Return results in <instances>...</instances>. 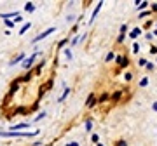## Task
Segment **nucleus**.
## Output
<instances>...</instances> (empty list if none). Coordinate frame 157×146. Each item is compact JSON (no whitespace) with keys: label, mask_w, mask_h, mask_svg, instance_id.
<instances>
[{"label":"nucleus","mask_w":157,"mask_h":146,"mask_svg":"<svg viewBox=\"0 0 157 146\" xmlns=\"http://www.w3.org/2000/svg\"><path fill=\"white\" fill-rule=\"evenodd\" d=\"M25 9H26V11H28V12H32V11H33V9H35V7L32 5V4H26V5H25Z\"/></svg>","instance_id":"ddd939ff"},{"label":"nucleus","mask_w":157,"mask_h":146,"mask_svg":"<svg viewBox=\"0 0 157 146\" xmlns=\"http://www.w3.org/2000/svg\"><path fill=\"white\" fill-rule=\"evenodd\" d=\"M67 146H78V143H68Z\"/></svg>","instance_id":"f3484780"},{"label":"nucleus","mask_w":157,"mask_h":146,"mask_svg":"<svg viewBox=\"0 0 157 146\" xmlns=\"http://www.w3.org/2000/svg\"><path fill=\"white\" fill-rule=\"evenodd\" d=\"M52 31H56V30H54V28H49V30H47V31H44V33H40L39 37H37V38L33 40V42H40V40H42V38H45V37H49V35L52 33Z\"/></svg>","instance_id":"f03ea898"},{"label":"nucleus","mask_w":157,"mask_h":146,"mask_svg":"<svg viewBox=\"0 0 157 146\" xmlns=\"http://www.w3.org/2000/svg\"><path fill=\"white\" fill-rule=\"evenodd\" d=\"M141 31H140V28H135L133 30V31H131V37H133V38H135V37H138V35H140Z\"/></svg>","instance_id":"6e6552de"},{"label":"nucleus","mask_w":157,"mask_h":146,"mask_svg":"<svg viewBox=\"0 0 157 146\" xmlns=\"http://www.w3.org/2000/svg\"><path fill=\"white\" fill-rule=\"evenodd\" d=\"M11 129H12V132H14V130H19V129H28V124H17V125H12Z\"/></svg>","instance_id":"20e7f679"},{"label":"nucleus","mask_w":157,"mask_h":146,"mask_svg":"<svg viewBox=\"0 0 157 146\" xmlns=\"http://www.w3.org/2000/svg\"><path fill=\"white\" fill-rule=\"evenodd\" d=\"M39 56V54H33V56H30L28 59H26V61L23 63V68H30L32 66V64H33V61H35V57Z\"/></svg>","instance_id":"7ed1b4c3"},{"label":"nucleus","mask_w":157,"mask_h":146,"mask_svg":"<svg viewBox=\"0 0 157 146\" xmlns=\"http://www.w3.org/2000/svg\"><path fill=\"white\" fill-rule=\"evenodd\" d=\"M23 59H25V54H19L16 59H12V61H11V66H14V64H17V63H21Z\"/></svg>","instance_id":"39448f33"},{"label":"nucleus","mask_w":157,"mask_h":146,"mask_svg":"<svg viewBox=\"0 0 157 146\" xmlns=\"http://www.w3.org/2000/svg\"><path fill=\"white\" fill-rule=\"evenodd\" d=\"M113 59H115V54H113V52H108V54H107V59H105V61H113Z\"/></svg>","instance_id":"1a4fd4ad"},{"label":"nucleus","mask_w":157,"mask_h":146,"mask_svg":"<svg viewBox=\"0 0 157 146\" xmlns=\"http://www.w3.org/2000/svg\"><path fill=\"white\" fill-rule=\"evenodd\" d=\"M140 84H141V85H147V84H148V78H143V80L140 82Z\"/></svg>","instance_id":"dca6fc26"},{"label":"nucleus","mask_w":157,"mask_h":146,"mask_svg":"<svg viewBox=\"0 0 157 146\" xmlns=\"http://www.w3.org/2000/svg\"><path fill=\"white\" fill-rule=\"evenodd\" d=\"M68 94H70V87H68V89H65V92H63V96L59 97V101H63V99H65V97H67Z\"/></svg>","instance_id":"9b49d317"},{"label":"nucleus","mask_w":157,"mask_h":146,"mask_svg":"<svg viewBox=\"0 0 157 146\" xmlns=\"http://www.w3.org/2000/svg\"><path fill=\"white\" fill-rule=\"evenodd\" d=\"M154 110H157V103H155V104H154Z\"/></svg>","instance_id":"a211bd4d"},{"label":"nucleus","mask_w":157,"mask_h":146,"mask_svg":"<svg viewBox=\"0 0 157 146\" xmlns=\"http://www.w3.org/2000/svg\"><path fill=\"white\" fill-rule=\"evenodd\" d=\"M65 56H67L68 59H72V52H70V51H65Z\"/></svg>","instance_id":"2eb2a0df"},{"label":"nucleus","mask_w":157,"mask_h":146,"mask_svg":"<svg viewBox=\"0 0 157 146\" xmlns=\"http://www.w3.org/2000/svg\"><path fill=\"white\" fill-rule=\"evenodd\" d=\"M28 28H30V23H26V24H25V26L21 28V31H19V33H25V31H26Z\"/></svg>","instance_id":"4468645a"},{"label":"nucleus","mask_w":157,"mask_h":146,"mask_svg":"<svg viewBox=\"0 0 157 146\" xmlns=\"http://www.w3.org/2000/svg\"><path fill=\"white\" fill-rule=\"evenodd\" d=\"M91 139L94 141L96 144H100V137H98V134H93V137H91Z\"/></svg>","instance_id":"f8f14e48"},{"label":"nucleus","mask_w":157,"mask_h":146,"mask_svg":"<svg viewBox=\"0 0 157 146\" xmlns=\"http://www.w3.org/2000/svg\"><path fill=\"white\" fill-rule=\"evenodd\" d=\"M39 134V130H33V132H0V136H6V137H9V136H16V137H26V136H37Z\"/></svg>","instance_id":"f257e3e1"},{"label":"nucleus","mask_w":157,"mask_h":146,"mask_svg":"<svg viewBox=\"0 0 157 146\" xmlns=\"http://www.w3.org/2000/svg\"><path fill=\"white\" fill-rule=\"evenodd\" d=\"M117 63L121 66H124V64H128V59H126V57H117Z\"/></svg>","instance_id":"0eeeda50"},{"label":"nucleus","mask_w":157,"mask_h":146,"mask_svg":"<svg viewBox=\"0 0 157 146\" xmlns=\"http://www.w3.org/2000/svg\"><path fill=\"white\" fill-rule=\"evenodd\" d=\"M94 103H96V101H94V96L91 94V96H89V99H87V106H89V108H91V106H94Z\"/></svg>","instance_id":"423d86ee"},{"label":"nucleus","mask_w":157,"mask_h":146,"mask_svg":"<svg viewBox=\"0 0 157 146\" xmlns=\"http://www.w3.org/2000/svg\"><path fill=\"white\" fill-rule=\"evenodd\" d=\"M86 130H87V132H91V130H93V124H91V120H87V122H86Z\"/></svg>","instance_id":"9d476101"}]
</instances>
